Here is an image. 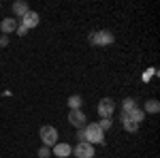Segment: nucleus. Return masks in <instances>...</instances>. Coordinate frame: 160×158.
Masks as SVG:
<instances>
[{
    "mask_svg": "<svg viewBox=\"0 0 160 158\" xmlns=\"http://www.w3.org/2000/svg\"><path fill=\"white\" fill-rule=\"evenodd\" d=\"M83 133H86V143H90V145H102L105 143V130L98 126V122H88L83 126Z\"/></svg>",
    "mask_w": 160,
    "mask_h": 158,
    "instance_id": "nucleus-1",
    "label": "nucleus"
},
{
    "mask_svg": "<svg viewBox=\"0 0 160 158\" xmlns=\"http://www.w3.org/2000/svg\"><path fill=\"white\" fill-rule=\"evenodd\" d=\"M90 45H94V47H109L115 43V34L109 32V30H94V32H90Z\"/></svg>",
    "mask_w": 160,
    "mask_h": 158,
    "instance_id": "nucleus-2",
    "label": "nucleus"
},
{
    "mask_svg": "<svg viewBox=\"0 0 160 158\" xmlns=\"http://www.w3.org/2000/svg\"><path fill=\"white\" fill-rule=\"evenodd\" d=\"M38 137H41V141H43V145H45V147H53L56 143H58V130H56L53 126H49V124L41 126Z\"/></svg>",
    "mask_w": 160,
    "mask_h": 158,
    "instance_id": "nucleus-3",
    "label": "nucleus"
},
{
    "mask_svg": "<svg viewBox=\"0 0 160 158\" xmlns=\"http://www.w3.org/2000/svg\"><path fill=\"white\" fill-rule=\"evenodd\" d=\"M96 111H98L100 120H111V118H113V113H115V100H113V98H109V96L100 98Z\"/></svg>",
    "mask_w": 160,
    "mask_h": 158,
    "instance_id": "nucleus-4",
    "label": "nucleus"
},
{
    "mask_svg": "<svg viewBox=\"0 0 160 158\" xmlns=\"http://www.w3.org/2000/svg\"><path fill=\"white\" fill-rule=\"evenodd\" d=\"M94 145H90V143H77V145L73 147V156L75 158H94Z\"/></svg>",
    "mask_w": 160,
    "mask_h": 158,
    "instance_id": "nucleus-5",
    "label": "nucleus"
},
{
    "mask_svg": "<svg viewBox=\"0 0 160 158\" xmlns=\"http://www.w3.org/2000/svg\"><path fill=\"white\" fill-rule=\"evenodd\" d=\"M68 122L73 124L75 128H83L88 124V118L81 109H75V111H68Z\"/></svg>",
    "mask_w": 160,
    "mask_h": 158,
    "instance_id": "nucleus-6",
    "label": "nucleus"
},
{
    "mask_svg": "<svg viewBox=\"0 0 160 158\" xmlns=\"http://www.w3.org/2000/svg\"><path fill=\"white\" fill-rule=\"evenodd\" d=\"M51 156H58V158H68V156H73V147L68 145V143H64V141H58L56 145L51 147Z\"/></svg>",
    "mask_w": 160,
    "mask_h": 158,
    "instance_id": "nucleus-7",
    "label": "nucleus"
},
{
    "mask_svg": "<svg viewBox=\"0 0 160 158\" xmlns=\"http://www.w3.org/2000/svg\"><path fill=\"white\" fill-rule=\"evenodd\" d=\"M38 24H41V15H38L37 11H32V9H30V11H28V13L24 15V17H22V26H26L28 30L37 28Z\"/></svg>",
    "mask_w": 160,
    "mask_h": 158,
    "instance_id": "nucleus-8",
    "label": "nucleus"
},
{
    "mask_svg": "<svg viewBox=\"0 0 160 158\" xmlns=\"http://www.w3.org/2000/svg\"><path fill=\"white\" fill-rule=\"evenodd\" d=\"M17 30V22H15V17H4L2 22H0V32L4 34V37H9Z\"/></svg>",
    "mask_w": 160,
    "mask_h": 158,
    "instance_id": "nucleus-9",
    "label": "nucleus"
},
{
    "mask_svg": "<svg viewBox=\"0 0 160 158\" xmlns=\"http://www.w3.org/2000/svg\"><path fill=\"white\" fill-rule=\"evenodd\" d=\"M122 115H124V118H128V120H132L135 124H141V122L145 120V111L141 109V107H132L128 113H122Z\"/></svg>",
    "mask_w": 160,
    "mask_h": 158,
    "instance_id": "nucleus-10",
    "label": "nucleus"
},
{
    "mask_svg": "<svg viewBox=\"0 0 160 158\" xmlns=\"http://www.w3.org/2000/svg\"><path fill=\"white\" fill-rule=\"evenodd\" d=\"M13 15L15 17H24L26 13L30 11V7H28V2H24V0H17V2H13Z\"/></svg>",
    "mask_w": 160,
    "mask_h": 158,
    "instance_id": "nucleus-11",
    "label": "nucleus"
},
{
    "mask_svg": "<svg viewBox=\"0 0 160 158\" xmlns=\"http://www.w3.org/2000/svg\"><path fill=\"white\" fill-rule=\"evenodd\" d=\"M141 109L145 111V115H148V113H158V111H160V103L156 100V98H149V100L143 105V107H141Z\"/></svg>",
    "mask_w": 160,
    "mask_h": 158,
    "instance_id": "nucleus-12",
    "label": "nucleus"
},
{
    "mask_svg": "<svg viewBox=\"0 0 160 158\" xmlns=\"http://www.w3.org/2000/svg\"><path fill=\"white\" fill-rule=\"evenodd\" d=\"M66 105L71 107V111H75V109H81V105H83V98H81V94H73V96H68Z\"/></svg>",
    "mask_w": 160,
    "mask_h": 158,
    "instance_id": "nucleus-13",
    "label": "nucleus"
},
{
    "mask_svg": "<svg viewBox=\"0 0 160 158\" xmlns=\"http://www.w3.org/2000/svg\"><path fill=\"white\" fill-rule=\"evenodd\" d=\"M122 126H124L126 133H137V130H139V124H135L132 120H128V118H124V115H122Z\"/></svg>",
    "mask_w": 160,
    "mask_h": 158,
    "instance_id": "nucleus-14",
    "label": "nucleus"
},
{
    "mask_svg": "<svg viewBox=\"0 0 160 158\" xmlns=\"http://www.w3.org/2000/svg\"><path fill=\"white\" fill-rule=\"evenodd\" d=\"M132 107H137V100H135V98H124V100H122V113H128Z\"/></svg>",
    "mask_w": 160,
    "mask_h": 158,
    "instance_id": "nucleus-15",
    "label": "nucleus"
},
{
    "mask_svg": "<svg viewBox=\"0 0 160 158\" xmlns=\"http://www.w3.org/2000/svg\"><path fill=\"white\" fill-rule=\"evenodd\" d=\"M37 156H38V158H49V156H51V147L41 145V147H38V152H37Z\"/></svg>",
    "mask_w": 160,
    "mask_h": 158,
    "instance_id": "nucleus-16",
    "label": "nucleus"
},
{
    "mask_svg": "<svg viewBox=\"0 0 160 158\" xmlns=\"http://www.w3.org/2000/svg\"><path fill=\"white\" fill-rule=\"evenodd\" d=\"M111 124H113V122H111V120H100V122H98V126H100V128H102V130H105V133H107V130H109V128H111Z\"/></svg>",
    "mask_w": 160,
    "mask_h": 158,
    "instance_id": "nucleus-17",
    "label": "nucleus"
},
{
    "mask_svg": "<svg viewBox=\"0 0 160 158\" xmlns=\"http://www.w3.org/2000/svg\"><path fill=\"white\" fill-rule=\"evenodd\" d=\"M86 141V133H83V128H77V143H83Z\"/></svg>",
    "mask_w": 160,
    "mask_h": 158,
    "instance_id": "nucleus-18",
    "label": "nucleus"
},
{
    "mask_svg": "<svg viewBox=\"0 0 160 158\" xmlns=\"http://www.w3.org/2000/svg\"><path fill=\"white\" fill-rule=\"evenodd\" d=\"M15 34H19V37H24V34H28V28H26V26H17V30H15Z\"/></svg>",
    "mask_w": 160,
    "mask_h": 158,
    "instance_id": "nucleus-19",
    "label": "nucleus"
},
{
    "mask_svg": "<svg viewBox=\"0 0 160 158\" xmlns=\"http://www.w3.org/2000/svg\"><path fill=\"white\" fill-rule=\"evenodd\" d=\"M7 45H9V37L0 34V47H7Z\"/></svg>",
    "mask_w": 160,
    "mask_h": 158,
    "instance_id": "nucleus-20",
    "label": "nucleus"
}]
</instances>
